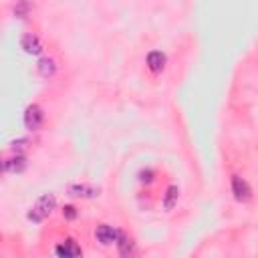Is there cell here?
I'll list each match as a JSON object with an SVG mask.
<instances>
[{"label":"cell","instance_id":"cell-5","mask_svg":"<svg viewBox=\"0 0 258 258\" xmlns=\"http://www.w3.org/2000/svg\"><path fill=\"white\" fill-rule=\"evenodd\" d=\"M67 191L71 198H97L101 194V189L91 183H73V185H69Z\"/></svg>","mask_w":258,"mask_h":258},{"label":"cell","instance_id":"cell-9","mask_svg":"<svg viewBox=\"0 0 258 258\" xmlns=\"http://www.w3.org/2000/svg\"><path fill=\"white\" fill-rule=\"evenodd\" d=\"M54 252L58 254V256H81L83 254V250H81V246L75 242V240H64V242H60L56 248H54Z\"/></svg>","mask_w":258,"mask_h":258},{"label":"cell","instance_id":"cell-6","mask_svg":"<svg viewBox=\"0 0 258 258\" xmlns=\"http://www.w3.org/2000/svg\"><path fill=\"white\" fill-rule=\"evenodd\" d=\"M2 167H4V171H10V173H18V171H22L24 167H26V157H24V153H12L10 157H6L4 161H2Z\"/></svg>","mask_w":258,"mask_h":258},{"label":"cell","instance_id":"cell-7","mask_svg":"<svg viewBox=\"0 0 258 258\" xmlns=\"http://www.w3.org/2000/svg\"><path fill=\"white\" fill-rule=\"evenodd\" d=\"M20 46H22L24 52H28V54H40V52H42V42H40V38H38L34 32L24 34V36L20 38Z\"/></svg>","mask_w":258,"mask_h":258},{"label":"cell","instance_id":"cell-4","mask_svg":"<svg viewBox=\"0 0 258 258\" xmlns=\"http://www.w3.org/2000/svg\"><path fill=\"white\" fill-rule=\"evenodd\" d=\"M95 238H97V242H99L101 246H111V244L117 242L119 230L113 228V226H109V224H101V226H97V230H95Z\"/></svg>","mask_w":258,"mask_h":258},{"label":"cell","instance_id":"cell-2","mask_svg":"<svg viewBox=\"0 0 258 258\" xmlns=\"http://www.w3.org/2000/svg\"><path fill=\"white\" fill-rule=\"evenodd\" d=\"M42 121H44L42 109H40L38 105H28L26 111H24V125H26V129L36 131V129H40Z\"/></svg>","mask_w":258,"mask_h":258},{"label":"cell","instance_id":"cell-11","mask_svg":"<svg viewBox=\"0 0 258 258\" xmlns=\"http://www.w3.org/2000/svg\"><path fill=\"white\" fill-rule=\"evenodd\" d=\"M36 71H38V75H40L42 79H48V77L54 75V71H56V62H54L50 56H42V58L38 60V64H36Z\"/></svg>","mask_w":258,"mask_h":258},{"label":"cell","instance_id":"cell-3","mask_svg":"<svg viewBox=\"0 0 258 258\" xmlns=\"http://www.w3.org/2000/svg\"><path fill=\"white\" fill-rule=\"evenodd\" d=\"M230 183H232V194H234V198H236L238 202H248V200L252 198V187H250L248 181L242 179L240 175H232Z\"/></svg>","mask_w":258,"mask_h":258},{"label":"cell","instance_id":"cell-12","mask_svg":"<svg viewBox=\"0 0 258 258\" xmlns=\"http://www.w3.org/2000/svg\"><path fill=\"white\" fill-rule=\"evenodd\" d=\"M177 198H179V187L177 185H169L165 189V196H163V208L165 210H171L177 204Z\"/></svg>","mask_w":258,"mask_h":258},{"label":"cell","instance_id":"cell-13","mask_svg":"<svg viewBox=\"0 0 258 258\" xmlns=\"http://www.w3.org/2000/svg\"><path fill=\"white\" fill-rule=\"evenodd\" d=\"M30 10H32L30 0H16L14 6H12V12H14L16 18H26L30 14Z\"/></svg>","mask_w":258,"mask_h":258},{"label":"cell","instance_id":"cell-15","mask_svg":"<svg viewBox=\"0 0 258 258\" xmlns=\"http://www.w3.org/2000/svg\"><path fill=\"white\" fill-rule=\"evenodd\" d=\"M62 216H64L67 220H75V218L79 216V212H77L75 206H64V208H62Z\"/></svg>","mask_w":258,"mask_h":258},{"label":"cell","instance_id":"cell-8","mask_svg":"<svg viewBox=\"0 0 258 258\" xmlns=\"http://www.w3.org/2000/svg\"><path fill=\"white\" fill-rule=\"evenodd\" d=\"M115 246H117V250H119L121 256H129V254L135 252V242H133V238L127 236L123 230H119V238H117Z\"/></svg>","mask_w":258,"mask_h":258},{"label":"cell","instance_id":"cell-1","mask_svg":"<svg viewBox=\"0 0 258 258\" xmlns=\"http://www.w3.org/2000/svg\"><path fill=\"white\" fill-rule=\"evenodd\" d=\"M56 208V198L52 194H44L42 198H38V202L30 208L28 212V220L32 222H42L44 218H48Z\"/></svg>","mask_w":258,"mask_h":258},{"label":"cell","instance_id":"cell-14","mask_svg":"<svg viewBox=\"0 0 258 258\" xmlns=\"http://www.w3.org/2000/svg\"><path fill=\"white\" fill-rule=\"evenodd\" d=\"M26 147H28V139H24V137H20V139H14V141H12V151H16V153L26 151Z\"/></svg>","mask_w":258,"mask_h":258},{"label":"cell","instance_id":"cell-10","mask_svg":"<svg viewBox=\"0 0 258 258\" xmlns=\"http://www.w3.org/2000/svg\"><path fill=\"white\" fill-rule=\"evenodd\" d=\"M147 67H149V71H153V73H161L163 67H165V54H163L161 50H151V52L147 54Z\"/></svg>","mask_w":258,"mask_h":258},{"label":"cell","instance_id":"cell-16","mask_svg":"<svg viewBox=\"0 0 258 258\" xmlns=\"http://www.w3.org/2000/svg\"><path fill=\"white\" fill-rule=\"evenodd\" d=\"M139 181L151 183V181H153V171H151V169H143V171H139Z\"/></svg>","mask_w":258,"mask_h":258}]
</instances>
